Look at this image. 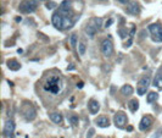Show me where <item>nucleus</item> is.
<instances>
[{
	"instance_id": "nucleus-1",
	"label": "nucleus",
	"mask_w": 162,
	"mask_h": 138,
	"mask_svg": "<svg viewBox=\"0 0 162 138\" xmlns=\"http://www.w3.org/2000/svg\"><path fill=\"white\" fill-rule=\"evenodd\" d=\"M43 89L49 94L57 95L63 91V80L56 75H51L44 81Z\"/></svg>"
},
{
	"instance_id": "nucleus-2",
	"label": "nucleus",
	"mask_w": 162,
	"mask_h": 138,
	"mask_svg": "<svg viewBox=\"0 0 162 138\" xmlns=\"http://www.w3.org/2000/svg\"><path fill=\"white\" fill-rule=\"evenodd\" d=\"M102 27V18L101 17H93L85 27V33L89 37H94L96 32Z\"/></svg>"
},
{
	"instance_id": "nucleus-3",
	"label": "nucleus",
	"mask_w": 162,
	"mask_h": 138,
	"mask_svg": "<svg viewBox=\"0 0 162 138\" xmlns=\"http://www.w3.org/2000/svg\"><path fill=\"white\" fill-rule=\"evenodd\" d=\"M21 115L23 116V119L26 121H33L37 116V111L33 108L32 104L29 103H23L22 108H21Z\"/></svg>"
},
{
	"instance_id": "nucleus-4",
	"label": "nucleus",
	"mask_w": 162,
	"mask_h": 138,
	"mask_svg": "<svg viewBox=\"0 0 162 138\" xmlns=\"http://www.w3.org/2000/svg\"><path fill=\"white\" fill-rule=\"evenodd\" d=\"M37 6H38L37 0H23L18 6V10L23 14H31V12L35 11Z\"/></svg>"
},
{
	"instance_id": "nucleus-5",
	"label": "nucleus",
	"mask_w": 162,
	"mask_h": 138,
	"mask_svg": "<svg viewBox=\"0 0 162 138\" xmlns=\"http://www.w3.org/2000/svg\"><path fill=\"white\" fill-rule=\"evenodd\" d=\"M101 53L105 58H111L112 54H113V43L112 41L109 38V39H105L102 43H101Z\"/></svg>"
},
{
	"instance_id": "nucleus-6",
	"label": "nucleus",
	"mask_w": 162,
	"mask_h": 138,
	"mask_svg": "<svg viewBox=\"0 0 162 138\" xmlns=\"http://www.w3.org/2000/svg\"><path fill=\"white\" fill-rule=\"evenodd\" d=\"M59 12L63 16H72V1L71 0H63L59 6Z\"/></svg>"
},
{
	"instance_id": "nucleus-7",
	"label": "nucleus",
	"mask_w": 162,
	"mask_h": 138,
	"mask_svg": "<svg viewBox=\"0 0 162 138\" xmlns=\"http://www.w3.org/2000/svg\"><path fill=\"white\" fill-rule=\"evenodd\" d=\"M127 115L124 114L123 111H118L115 114V117H113V121H115V125L118 127V128H123L126 126V123H127Z\"/></svg>"
},
{
	"instance_id": "nucleus-8",
	"label": "nucleus",
	"mask_w": 162,
	"mask_h": 138,
	"mask_svg": "<svg viewBox=\"0 0 162 138\" xmlns=\"http://www.w3.org/2000/svg\"><path fill=\"white\" fill-rule=\"evenodd\" d=\"M5 138H13V133H15V122L12 120H6L4 125V131H3Z\"/></svg>"
},
{
	"instance_id": "nucleus-9",
	"label": "nucleus",
	"mask_w": 162,
	"mask_h": 138,
	"mask_svg": "<svg viewBox=\"0 0 162 138\" xmlns=\"http://www.w3.org/2000/svg\"><path fill=\"white\" fill-rule=\"evenodd\" d=\"M51 22H52L54 27H55L56 30H59V31L63 30V15H61L60 12H56V14L52 15Z\"/></svg>"
},
{
	"instance_id": "nucleus-10",
	"label": "nucleus",
	"mask_w": 162,
	"mask_h": 138,
	"mask_svg": "<svg viewBox=\"0 0 162 138\" xmlns=\"http://www.w3.org/2000/svg\"><path fill=\"white\" fill-rule=\"evenodd\" d=\"M147 30L150 31L151 33V37H152V39L155 42H158V35L162 31V27H161V24L160 23H151L149 27H147Z\"/></svg>"
},
{
	"instance_id": "nucleus-11",
	"label": "nucleus",
	"mask_w": 162,
	"mask_h": 138,
	"mask_svg": "<svg viewBox=\"0 0 162 138\" xmlns=\"http://www.w3.org/2000/svg\"><path fill=\"white\" fill-rule=\"evenodd\" d=\"M152 122H154V117H152L151 115H145V116H143V119H141V121H140V123H139V130H140V131H145V130H147V128H150L151 125H152Z\"/></svg>"
},
{
	"instance_id": "nucleus-12",
	"label": "nucleus",
	"mask_w": 162,
	"mask_h": 138,
	"mask_svg": "<svg viewBox=\"0 0 162 138\" xmlns=\"http://www.w3.org/2000/svg\"><path fill=\"white\" fill-rule=\"evenodd\" d=\"M127 10H128V12L130 15H139V12H140V7H139V5H138V3L137 1H129L128 3V5H127Z\"/></svg>"
},
{
	"instance_id": "nucleus-13",
	"label": "nucleus",
	"mask_w": 162,
	"mask_h": 138,
	"mask_svg": "<svg viewBox=\"0 0 162 138\" xmlns=\"http://www.w3.org/2000/svg\"><path fill=\"white\" fill-rule=\"evenodd\" d=\"M88 109H89V112L91 115H95V114H98V111L100 110V104L98 103V100L91 99L89 102V104H88Z\"/></svg>"
},
{
	"instance_id": "nucleus-14",
	"label": "nucleus",
	"mask_w": 162,
	"mask_h": 138,
	"mask_svg": "<svg viewBox=\"0 0 162 138\" xmlns=\"http://www.w3.org/2000/svg\"><path fill=\"white\" fill-rule=\"evenodd\" d=\"M95 123L98 125L99 127H101V128H105V127H109L110 126V120L107 119L106 116H99L96 120H95Z\"/></svg>"
},
{
	"instance_id": "nucleus-15",
	"label": "nucleus",
	"mask_w": 162,
	"mask_h": 138,
	"mask_svg": "<svg viewBox=\"0 0 162 138\" xmlns=\"http://www.w3.org/2000/svg\"><path fill=\"white\" fill-rule=\"evenodd\" d=\"M49 117L54 123H56V125H61L62 121H63V117L60 112H51V114H49Z\"/></svg>"
},
{
	"instance_id": "nucleus-16",
	"label": "nucleus",
	"mask_w": 162,
	"mask_h": 138,
	"mask_svg": "<svg viewBox=\"0 0 162 138\" xmlns=\"http://www.w3.org/2000/svg\"><path fill=\"white\" fill-rule=\"evenodd\" d=\"M6 65H7V67H9L11 71H17V70L21 69L20 62H18L17 60H15V59H10V60L6 62Z\"/></svg>"
},
{
	"instance_id": "nucleus-17",
	"label": "nucleus",
	"mask_w": 162,
	"mask_h": 138,
	"mask_svg": "<svg viewBox=\"0 0 162 138\" xmlns=\"http://www.w3.org/2000/svg\"><path fill=\"white\" fill-rule=\"evenodd\" d=\"M74 20L72 16H63V30H70L73 27Z\"/></svg>"
},
{
	"instance_id": "nucleus-18",
	"label": "nucleus",
	"mask_w": 162,
	"mask_h": 138,
	"mask_svg": "<svg viewBox=\"0 0 162 138\" xmlns=\"http://www.w3.org/2000/svg\"><path fill=\"white\" fill-rule=\"evenodd\" d=\"M150 86V76H144L139 80L138 87H143V88H149Z\"/></svg>"
},
{
	"instance_id": "nucleus-19",
	"label": "nucleus",
	"mask_w": 162,
	"mask_h": 138,
	"mask_svg": "<svg viewBox=\"0 0 162 138\" xmlns=\"http://www.w3.org/2000/svg\"><path fill=\"white\" fill-rule=\"evenodd\" d=\"M133 92H134V89H133V87L132 86H129V84H124L122 88H121V93H122L124 97H129V95H132L133 94Z\"/></svg>"
},
{
	"instance_id": "nucleus-20",
	"label": "nucleus",
	"mask_w": 162,
	"mask_h": 138,
	"mask_svg": "<svg viewBox=\"0 0 162 138\" xmlns=\"http://www.w3.org/2000/svg\"><path fill=\"white\" fill-rule=\"evenodd\" d=\"M154 86L156 87V88H158V89L162 91V75L160 72L156 73V76L154 78Z\"/></svg>"
},
{
	"instance_id": "nucleus-21",
	"label": "nucleus",
	"mask_w": 162,
	"mask_h": 138,
	"mask_svg": "<svg viewBox=\"0 0 162 138\" xmlns=\"http://www.w3.org/2000/svg\"><path fill=\"white\" fill-rule=\"evenodd\" d=\"M128 106H129V109H130L133 112H135V111L139 109V102H138L137 99H130L129 103H128Z\"/></svg>"
},
{
	"instance_id": "nucleus-22",
	"label": "nucleus",
	"mask_w": 162,
	"mask_h": 138,
	"mask_svg": "<svg viewBox=\"0 0 162 138\" xmlns=\"http://www.w3.org/2000/svg\"><path fill=\"white\" fill-rule=\"evenodd\" d=\"M158 99V94L156 92H150L149 94H147V98H146V102L149 104H152L154 102H156V100Z\"/></svg>"
},
{
	"instance_id": "nucleus-23",
	"label": "nucleus",
	"mask_w": 162,
	"mask_h": 138,
	"mask_svg": "<svg viewBox=\"0 0 162 138\" xmlns=\"http://www.w3.org/2000/svg\"><path fill=\"white\" fill-rule=\"evenodd\" d=\"M70 123H71V126L72 127H77L78 126V123H79V119L77 115H72L70 117Z\"/></svg>"
},
{
	"instance_id": "nucleus-24",
	"label": "nucleus",
	"mask_w": 162,
	"mask_h": 138,
	"mask_svg": "<svg viewBox=\"0 0 162 138\" xmlns=\"http://www.w3.org/2000/svg\"><path fill=\"white\" fill-rule=\"evenodd\" d=\"M85 50H87V45H85L83 42H80V43L78 44V53H79L80 55H84V54H85Z\"/></svg>"
},
{
	"instance_id": "nucleus-25",
	"label": "nucleus",
	"mask_w": 162,
	"mask_h": 138,
	"mask_svg": "<svg viewBox=\"0 0 162 138\" xmlns=\"http://www.w3.org/2000/svg\"><path fill=\"white\" fill-rule=\"evenodd\" d=\"M77 41H78L77 34H76V33H72V34H71V37H70V43H71V45H72L73 48H76V46H77Z\"/></svg>"
},
{
	"instance_id": "nucleus-26",
	"label": "nucleus",
	"mask_w": 162,
	"mask_h": 138,
	"mask_svg": "<svg viewBox=\"0 0 162 138\" xmlns=\"http://www.w3.org/2000/svg\"><path fill=\"white\" fill-rule=\"evenodd\" d=\"M46 9H49V10H52V9H55L56 6H57V4L56 3H52V1H50V3H46Z\"/></svg>"
},
{
	"instance_id": "nucleus-27",
	"label": "nucleus",
	"mask_w": 162,
	"mask_h": 138,
	"mask_svg": "<svg viewBox=\"0 0 162 138\" xmlns=\"http://www.w3.org/2000/svg\"><path fill=\"white\" fill-rule=\"evenodd\" d=\"M94 134H95V130H94V128H89V131L87 133V138H93Z\"/></svg>"
},
{
	"instance_id": "nucleus-28",
	"label": "nucleus",
	"mask_w": 162,
	"mask_h": 138,
	"mask_svg": "<svg viewBox=\"0 0 162 138\" xmlns=\"http://www.w3.org/2000/svg\"><path fill=\"white\" fill-rule=\"evenodd\" d=\"M127 34H128V32H127L126 30H121V31H119V35L122 37V38H124V37H127Z\"/></svg>"
},
{
	"instance_id": "nucleus-29",
	"label": "nucleus",
	"mask_w": 162,
	"mask_h": 138,
	"mask_svg": "<svg viewBox=\"0 0 162 138\" xmlns=\"http://www.w3.org/2000/svg\"><path fill=\"white\" fill-rule=\"evenodd\" d=\"M158 137H162V130H158V131H157V133L152 134V137H151V138H158Z\"/></svg>"
},
{
	"instance_id": "nucleus-30",
	"label": "nucleus",
	"mask_w": 162,
	"mask_h": 138,
	"mask_svg": "<svg viewBox=\"0 0 162 138\" xmlns=\"http://www.w3.org/2000/svg\"><path fill=\"white\" fill-rule=\"evenodd\" d=\"M112 22H113V20H112V18H110V20H109V22L106 23V28H107V27H110L111 24H112Z\"/></svg>"
},
{
	"instance_id": "nucleus-31",
	"label": "nucleus",
	"mask_w": 162,
	"mask_h": 138,
	"mask_svg": "<svg viewBox=\"0 0 162 138\" xmlns=\"http://www.w3.org/2000/svg\"><path fill=\"white\" fill-rule=\"evenodd\" d=\"M118 1H119L121 4H128V3H129V0H118Z\"/></svg>"
},
{
	"instance_id": "nucleus-32",
	"label": "nucleus",
	"mask_w": 162,
	"mask_h": 138,
	"mask_svg": "<svg viewBox=\"0 0 162 138\" xmlns=\"http://www.w3.org/2000/svg\"><path fill=\"white\" fill-rule=\"evenodd\" d=\"M158 42H162V31H161V33L158 35Z\"/></svg>"
},
{
	"instance_id": "nucleus-33",
	"label": "nucleus",
	"mask_w": 162,
	"mask_h": 138,
	"mask_svg": "<svg viewBox=\"0 0 162 138\" xmlns=\"http://www.w3.org/2000/svg\"><path fill=\"white\" fill-rule=\"evenodd\" d=\"M127 130H128L129 132H132V131H133V127H132V126H128V127H127Z\"/></svg>"
},
{
	"instance_id": "nucleus-34",
	"label": "nucleus",
	"mask_w": 162,
	"mask_h": 138,
	"mask_svg": "<svg viewBox=\"0 0 162 138\" xmlns=\"http://www.w3.org/2000/svg\"><path fill=\"white\" fill-rule=\"evenodd\" d=\"M17 53H18V54H22V53H23V52H22V49H18V50H17Z\"/></svg>"
},
{
	"instance_id": "nucleus-35",
	"label": "nucleus",
	"mask_w": 162,
	"mask_h": 138,
	"mask_svg": "<svg viewBox=\"0 0 162 138\" xmlns=\"http://www.w3.org/2000/svg\"><path fill=\"white\" fill-rule=\"evenodd\" d=\"M158 72H160V73H161V75H162V67H161V69H160V70H158Z\"/></svg>"
},
{
	"instance_id": "nucleus-36",
	"label": "nucleus",
	"mask_w": 162,
	"mask_h": 138,
	"mask_svg": "<svg viewBox=\"0 0 162 138\" xmlns=\"http://www.w3.org/2000/svg\"><path fill=\"white\" fill-rule=\"evenodd\" d=\"M39 1H45V0H39Z\"/></svg>"
},
{
	"instance_id": "nucleus-37",
	"label": "nucleus",
	"mask_w": 162,
	"mask_h": 138,
	"mask_svg": "<svg viewBox=\"0 0 162 138\" xmlns=\"http://www.w3.org/2000/svg\"><path fill=\"white\" fill-rule=\"evenodd\" d=\"M99 1H105V0H99Z\"/></svg>"
}]
</instances>
